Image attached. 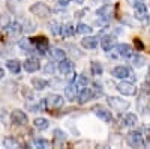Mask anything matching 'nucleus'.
Here are the masks:
<instances>
[{"mask_svg":"<svg viewBox=\"0 0 150 149\" xmlns=\"http://www.w3.org/2000/svg\"><path fill=\"white\" fill-rule=\"evenodd\" d=\"M30 14L36 15L38 18H48L50 15H51V9H50L48 5L42 3V2H36L30 6Z\"/></svg>","mask_w":150,"mask_h":149,"instance_id":"obj_1","label":"nucleus"},{"mask_svg":"<svg viewBox=\"0 0 150 149\" xmlns=\"http://www.w3.org/2000/svg\"><path fill=\"white\" fill-rule=\"evenodd\" d=\"M44 103H45V107L48 110H59V108L63 107L65 99H63V96L59 95V93H51V95H48L44 99Z\"/></svg>","mask_w":150,"mask_h":149,"instance_id":"obj_2","label":"nucleus"},{"mask_svg":"<svg viewBox=\"0 0 150 149\" xmlns=\"http://www.w3.org/2000/svg\"><path fill=\"white\" fill-rule=\"evenodd\" d=\"M126 143L131 148H144L146 146L144 137L140 131H129L126 135Z\"/></svg>","mask_w":150,"mask_h":149,"instance_id":"obj_3","label":"nucleus"},{"mask_svg":"<svg viewBox=\"0 0 150 149\" xmlns=\"http://www.w3.org/2000/svg\"><path fill=\"white\" fill-rule=\"evenodd\" d=\"M116 89L123 95V96H134L137 93V86L132 83V81H128V80H122L117 83Z\"/></svg>","mask_w":150,"mask_h":149,"instance_id":"obj_4","label":"nucleus"},{"mask_svg":"<svg viewBox=\"0 0 150 149\" xmlns=\"http://www.w3.org/2000/svg\"><path fill=\"white\" fill-rule=\"evenodd\" d=\"M132 8H134V15H135V18H137V20H141V21L149 20L147 6L143 3V0H134Z\"/></svg>","mask_w":150,"mask_h":149,"instance_id":"obj_5","label":"nucleus"},{"mask_svg":"<svg viewBox=\"0 0 150 149\" xmlns=\"http://www.w3.org/2000/svg\"><path fill=\"white\" fill-rule=\"evenodd\" d=\"M108 104L116 111H126L131 106L129 101H126V99H123V98H119V96H108Z\"/></svg>","mask_w":150,"mask_h":149,"instance_id":"obj_6","label":"nucleus"},{"mask_svg":"<svg viewBox=\"0 0 150 149\" xmlns=\"http://www.w3.org/2000/svg\"><path fill=\"white\" fill-rule=\"evenodd\" d=\"M111 76L112 77H116V78H120V80H128V78H135V76L132 74V71L128 68V66H125V65H119L116 66L114 69L111 71Z\"/></svg>","mask_w":150,"mask_h":149,"instance_id":"obj_7","label":"nucleus"},{"mask_svg":"<svg viewBox=\"0 0 150 149\" xmlns=\"http://www.w3.org/2000/svg\"><path fill=\"white\" fill-rule=\"evenodd\" d=\"M11 120L14 125H18V127H23V125H26L27 123V115L24 113L23 110L17 108L12 111V115H11Z\"/></svg>","mask_w":150,"mask_h":149,"instance_id":"obj_8","label":"nucleus"},{"mask_svg":"<svg viewBox=\"0 0 150 149\" xmlns=\"http://www.w3.org/2000/svg\"><path fill=\"white\" fill-rule=\"evenodd\" d=\"M32 42L35 44L36 51L39 53V54H44L45 51H48V50H50V42H48V39L45 38V36H38V38H33Z\"/></svg>","mask_w":150,"mask_h":149,"instance_id":"obj_9","label":"nucleus"},{"mask_svg":"<svg viewBox=\"0 0 150 149\" xmlns=\"http://www.w3.org/2000/svg\"><path fill=\"white\" fill-rule=\"evenodd\" d=\"M78 93H80V89H78L77 83H75V80L71 81L65 88V98L69 99V101H75V99L78 98Z\"/></svg>","mask_w":150,"mask_h":149,"instance_id":"obj_10","label":"nucleus"},{"mask_svg":"<svg viewBox=\"0 0 150 149\" xmlns=\"http://www.w3.org/2000/svg\"><path fill=\"white\" fill-rule=\"evenodd\" d=\"M116 45H117V39H116L114 35H105L101 39V47H102L104 51H111Z\"/></svg>","mask_w":150,"mask_h":149,"instance_id":"obj_11","label":"nucleus"},{"mask_svg":"<svg viewBox=\"0 0 150 149\" xmlns=\"http://www.w3.org/2000/svg\"><path fill=\"white\" fill-rule=\"evenodd\" d=\"M114 50H116V53H117L120 57H125V59H131V57L134 56V50H132V47L128 45V44H119V45L114 47Z\"/></svg>","mask_w":150,"mask_h":149,"instance_id":"obj_12","label":"nucleus"},{"mask_svg":"<svg viewBox=\"0 0 150 149\" xmlns=\"http://www.w3.org/2000/svg\"><path fill=\"white\" fill-rule=\"evenodd\" d=\"M99 44V38L98 36H92V35H86L84 38L81 39V47L86 50H93L96 48Z\"/></svg>","mask_w":150,"mask_h":149,"instance_id":"obj_13","label":"nucleus"},{"mask_svg":"<svg viewBox=\"0 0 150 149\" xmlns=\"http://www.w3.org/2000/svg\"><path fill=\"white\" fill-rule=\"evenodd\" d=\"M96 15L101 18V20H104V21H108V20L112 17V6H111V5H104V6H101V8L96 11Z\"/></svg>","mask_w":150,"mask_h":149,"instance_id":"obj_14","label":"nucleus"},{"mask_svg":"<svg viewBox=\"0 0 150 149\" xmlns=\"http://www.w3.org/2000/svg\"><path fill=\"white\" fill-rule=\"evenodd\" d=\"M6 32L9 36H12V38H15V36H18L21 32H23V24L18 23V21H12L8 24V27H6Z\"/></svg>","mask_w":150,"mask_h":149,"instance_id":"obj_15","label":"nucleus"},{"mask_svg":"<svg viewBox=\"0 0 150 149\" xmlns=\"http://www.w3.org/2000/svg\"><path fill=\"white\" fill-rule=\"evenodd\" d=\"M59 71L63 74V76H66V74H71L74 71V62L71 59H63L59 62Z\"/></svg>","mask_w":150,"mask_h":149,"instance_id":"obj_16","label":"nucleus"},{"mask_svg":"<svg viewBox=\"0 0 150 149\" xmlns=\"http://www.w3.org/2000/svg\"><path fill=\"white\" fill-rule=\"evenodd\" d=\"M122 125L123 127H135L138 123V116L135 113H126L123 118H122Z\"/></svg>","mask_w":150,"mask_h":149,"instance_id":"obj_17","label":"nucleus"},{"mask_svg":"<svg viewBox=\"0 0 150 149\" xmlns=\"http://www.w3.org/2000/svg\"><path fill=\"white\" fill-rule=\"evenodd\" d=\"M137 108H138V111L141 115H144L149 110V98H147L146 93H141L138 96V99H137Z\"/></svg>","mask_w":150,"mask_h":149,"instance_id":"obj_18","label":"nucleus"},{"mask_svg":"<svg viewBox=\"0 0 150 149\" xmlns=\"http://www.w3.org/2000/svg\"><path fill=\"white\" fill-rule=\"evenodd\" d=\"M95 115L99 118V119H102L104 122H112V115H111V111L102 108V107H95Z\"/></svg>","mask_w":150,"mask_h":149,"instance_id":"obj_19","label":"nucleus"},{"mask_svg":"<svg viewBox=\"0 0 150 149\" xmlns=\"http://www.w3.org/2000/svg\"><path fill=\"white\" fill-rule=\"evenodd\" d=\"M23 66H24V69H26L27 72H36L38 69H39V60L35 59V57H29L23 63Z\"/></svg>","mask_w":150,"mask_h":149,"instance_id":"obj_20","label":"nucleus"},{"mask_svg":"<svg viewBox=\"0 0 150 149\" xmlns=\"http://www.w3.org/2000/svg\"><path fill=\"white\" fill-rule=\"evenodd\" d=\"M50 51V57H51L53 60L56 62H60V60H63L66 57V53H65V50H62V48H51V50H48Z\"/></svg>","mask_w":150,"mask_h":149,"instance_id":"obj_21","label":"nucleus"},{"mask_svg":"<svg viewBox=\"0 0 150 149\" xmlns=\"http://www.w3.org/2000/svg\"><path fill=\"white\" fill-rule=\"evenodd\" d=\"M6 66H8V69H9L12 74H18V72L21 71V62H20L18 59H9V60L6 62Z\"/></svg>","mask_w":150,"mask_h":149,"instance_id":"obj_22","label":"nucleus"},{"mask_svg":"<svg viewBox=\"0 0 150 149\" xmlns=\"http://www.w3.org/2000/svg\"><path fill=\"white\" fill-rule=\"evenodd\" d=\"M75 32H77V29H75V26H74L72 23L62 24V32H60V35L63 36V38H68V36H72Z\"/></svg>","mask_w":150,"mask_h":149,"instance_id":"obj_23","label":"nucleus"},{"mask_svg":"<svg viewBox=\"0 0 150 149\" xmlns=\"http://www.w3.org/2000/svg\"><path fill=\"white\" fill-rule=\"evenodd\" d=\"M48 81L47 80H44V78H39V77H33L32 78V86L36 89V91H44V89H47L48 88Z\"/></svg>","mask_w":150,"mask_h":149,"instance_id":"obj_24","label":"nucleus"},{"mask_svg":"<svg viewBox=\"0 0 150 149\" xmlns=\"http://www.w3.org/2000/svg\"><path fill=\"white\" fill-rule=\"evenodd\" d=\"M33 125H35L36 130L45 131V130H48V127H50V120L45 119V118H36V119L33 120Z\"/></svg>","mask_w":150,"mask_h":149,"instance_id":"obj_25","label":"nucleus"},{"mask_svg":"<svg viewBox=\"0 0 150 149\" xmlns=\"http://www.w3.org/2000/svg\"><path fill=\"white\" fill-rule=\"evenodd\" d=\"M3 146H5V148H9V149H12V148H21V143H20L15 137H11V135H8V137L3 139Z\"/></svg>","mask_w":150,"mask_h":149,"instance_id":"obj_26","label":"nucleus"},{"mask_svg":"<svg viewBox=\"0 0 150 149\" xmlns=\"http://www.w3.org/2000/svg\"><path fill=\"white\" fill-rule=\"evenodd\" d=\"M131 60H132V65H134L135 68H143V66L147 63L146 57H144V56H140V54H134V56L131 57Z\"/></svg>","mask_w":150,"mask_h":149,"instance_id":"obj_27","label":"nucleus"},{"mask_svg":"<svg viewBox=\"0 0 150 149\" xmlns=\"http://www.w3.org/2000/svg\"><path fill=\"white\" fill-rule=\"evenodd\" d=\"M35 30H36V23L32 21L30 18H24V23H23V32L30 33V32H35Z\"/></svg>","mask_w":150,"mask_h":149,"instance_id":"obj_28","label":"nucleus"},{"mask_svg":"<svg viewBox=\"0 0 150 149\" xmlns=\"http://www.w3.org/2000/svg\"><path fill=\"white\" fill-rule=\"evenodd\" d=\"M32 146H33V148H42V149H48V148H51V142H48V140H45V139H33Z\"/></svg>","mask_w":150,"mask_h":149,"instance_id":"obj_29","label":"nucleus"},{"mask_svg":"<svg viewBox=\"0 0 150 149\" xmlns=\"http://www.w3.org/2000/svg\"><path fill=\"white\" fill-rule=\"evenodd\" d=\"M48 29H50V32H51L54 36H59L60 32H62V24L53 20V21H50V23H48Z\"/></svg>","mask_w":150,"mask_h":149,"instance_id":"obj_30","label":"nucleus"},{"mask_svg":"<svg viewBox=\"0 0 150 149\" xmlns=\"http://www.w3.org/2000/svg\"><path fill=\"white\" fill-rule=\"evenodd\" d=\"M90 71H92L93 76H101L104 68H102V65L99 63V62H92V63H90Z\"/></svg>","mask_w":150,"mask_h":149,"instance_id":"obj_31","label":"nucleus"},{"mask_svg":"<svg viewBox=\"0 0 150 149\" xmlns=\"http://www.w3.org/2000/svg\"><path fill=\"white\" fill-rule=\"evenodd\" d=\"M77 32L81 33V35H90L92 33V27L89 26V24H86V23H80L77 26Z\"/></svg>","mask_w":150,"mask_h":149,"instance_id":"obj_32","label":"nucleus"},{"mask_svg":"<svg viewBox=\"0 0 150 149\" xmlns=\"http://www.w3.org/2000/svg\"><path fill=\"white\" fill-rule=\"evenodd\" d=\"M21 95L23 98H26L29 99V101H32V99H35V93L30 88H27V86H24V88H21Z\"/></svg>","mask_w":150,"mask_h":149,"instance_id":"obj_33","label":"nucleus"},{"mask_svg":"<svg viewBox=\"0 0 150 149\" xmlns=\"http://www.w3.org/2000/svg\"><path fill=\"white\" fill-rule=\"evenodd\" d=\"M75 83H77V86H78L80 92H81L84 88H87V84H89V81H87V78H86L84 76H78L77 78H75Z\"/></svg>","mask_w":150,"mask_h":149,"instance_id":"obj_34","label":"nucleus"},{"mask_svg":"<svg viewBox=\"0 0 150 149\" xmlns=\"http://www.w3.org/2000/svg\"><path fill=\"white\" fill-rule=\"evenodd\" d=\"M53 134H54V140H56V142H65V140H66V133L62 131V130H59V128L54 130Z\"/></svg>","mask_w":150,"mask_h":149,"instance_id":"obj_35","label":"nucleus"},{"mask_svg":"<svg viewBox=\"0 0 150 149\" xmlns=\"http://www.w3.org/2000/svg\"><path fill=\"white\" fill-rule=\"evenodd\" d=\"M3 91L8 92V93H14V92L17 91V84H15L14 81H6V83L3 84Z\"/></svg>","mask_w":150,"mask_h":149,"instance_id":"obj_36","label":"nucleus"},{"mask_svg":"<svg viewBox=\"0 0 150 149\" xmlns=\"http://www.w3.org/2000/svg\"><path fill=\"white\" fill-rule=\"evenodd\" d=\"M30 42L32 41H29V39H21L18 42V45H20V48L24 50V51H30Z\"/></svg>","mask_w":150,"mask_h":149,"instance_id":"obj_37","label":"nucleus"},{"mask_svg":"<svg viewBox=\"0 0 150 149\" xmlns=\"http://www.w3.org/2000/svg\"><path fill=\"white\" fill-rule=\"evenodd\" d=\"M54 71H56V68H54L53 63H47V66H45V72L47 74H53Z\"/></svg>","mask_w":150,"mask_h":149,"instance_id":"obj_38","label":"nucleus"},{"mask_svg":"<svg viewBox=\"0 0 150 149\" xmlns=\"http://www.w3.org/2000/svg\"><path fill=\"white\" fill-rule=\"evenodd\" d=\"M69 2H71V0H54V3L57 6H68Z\"/></svg>","mask_w":150,"mask_h":149,"instance_id":"obj_39","label":"nucleus"},{"mask_svg":"<svg viewBox=\"0 0 150 149\" xmlns=\"http://www.w3.org/2000/svg\"><path fill=\"white\" fill-rule=\"evenodd\" d=\"M146 84L150 86V66H149V71H147V76H146Z\"/></svg>","mask_w":150,"mask_h":149,"instance_id":"obj_40","label":"nucleus"},{"mask_svg":"<svg viewBox=\"0 0 150 149\" xmlns=\"http://www.w3.org/2000/svg\"><path fill=\"white\" fill-rule=\"evenodd\" d=\"M3 76H5V71H3V68H0V80L3 78Z\"/></svg>","mask_w":150,"mask_h":149,"instance_id":"obj_41","label":"nucleus"},{"mask_svg":"<svg viewBox=\"0 0 150 149\" xmlns=\"http://www.w3.org/2000/svg\"><path fill=\"white\" fill-rule=\"evenodd\" d=\"M135 42H137V45H138V48H143V44H141L138 39H135Z\"/></svg>","mask_w":150,"mask_h":149,"instance_id":"obj_42","label":"nucleus"},{"mask_svg":"<svg viewBox=\"0 0 150 149\" xmlns=\"http://www.w3.org/2000/svg\"><path fill=\"white\" fill-rule=\"evenodd\" d=\"M75 2H77V3H83V2H84V0H75Z\"/></svg>","mask_w":150,"mask_h":149,"instance_id":"obj_43","label":"nucleus"},{"mask_svg":"<svg viewBox=\"0 0 150 149\" xmlns=\"http://www.w3.org/2000/svg\"><path fill=\"white\" fill-rule=\"evenodd\" d=\"M0 120H2V115H0Z\"/></svg>","mask_w":150,"mask_h":149,"instance_id":"obj_44","label":"nucleus"}]
</instances>
